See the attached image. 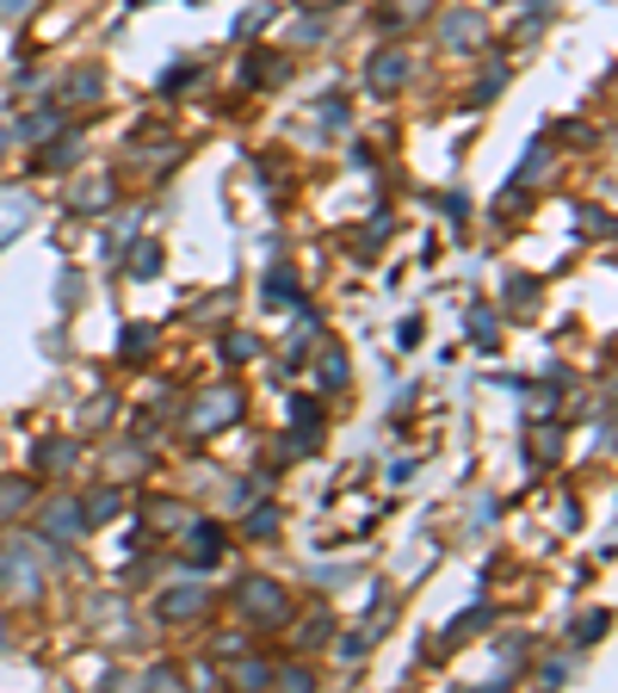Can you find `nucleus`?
Returning a JSON list of instances; mask_svg holds the SVG:
<instances>
[{
	"instance_id": "1",
	"label": "nucleus",
	"mask_w": 618,
	"mask_h": 693,
	"mask_svg": "<svg viewBox=\"0 0 618 693\" xmlns=\"http://www.w3.org/2000/svg\"><path fill=\"white\" fill-rule=\"evenodd\" d=\"M38 595H44V557H38V545L13 539V545L0 552V600H13V607H31Z\"/></svg>"
},
{
	"instance_id": "2",
	"label": "nucleus",
	"mask_w": 618,
	"mask_h": 693,
	"mask_svg": "<svg viewBox=\"0 0 618 693\" xmlns=\"http://www.w3.org/2000/svg\"><path fill=\"white\" fill-rule=\"evenodd\" d=\"M235 607H242L254 626H285V619H291V595H285L278 583H266V576L235 583Z\"/></svg>"
},
{
	"instance_id": "3",
	"label": "nucleus",
	"mask_w": 618,
	"mask_h": 693,
	"mask_svg": "<svg viewBox=\"0 0 618 693\" xmlns=\"http://www.w3.org/2000/svg\"><path fill=\"white\" fill-rule=\"evenodd\" d=\"M235 415H242V391H235V384H211V391H199V403H192L185 427L204 440V434H216V427H230Z\"/></svg>"
},
{
	"instance_id": "4",
	"label": "nucleus",
	"mask_w": 618,
	"mask_h": 693,
	"mask_svg": "<svg viewBox=\"0 0 618 693\" xmlns=\"http://www.w3.org/2000/svg\"><path fill=\"white\" fill-rule=\"evenodd\" d=\"M211 614V588H161V595H154V619H161V626H185V619H204Z\"/></svg>"
},
{
	"instance_id": "5",
	"label": "nucleus",
	"mask_w": 618,
	"mask_h": 693,
	"mask_svg": "<svg viewBox=\"0 0 618 693\" xmlns=\"http://www.w3.org/2000/svg\"><path fill=\"white\" fill-rule=\"evenodd\" d=\"M44 539H62V545L87 539V508H81V502H68V495H56V502L44 508Z\"/></svg>"
},
{
	"instance_id": "6",
	"label": "nucleus",
	"mask_w": 618,
	"mask_h": 693,
	"mask_svg": "<svg viewBox=\"0 0 618 693\" xmlns=\"http://www.w3.org/2000/svg\"><path fill=\"white\" fill-rule=\"evenodd\" d=\"M111 199H118V180H111V173H81L75 192H68V211L93 217V211H111Z\"/></svg>"
},
{
	"instance_id": "7",
	"label": "nucleus",
	"mask_w": 618,
	"mask_h": 693,
	"mask_svg": "<svg viewBox=\"0 0 618 693\" xmlns=\"http://www.w3.org/2000/svg\"><path fill=\"white\" fill-rule=\"evenodd\" d=\"M402 81H408V56H402L396 44L377 50V56L365 63V87H371V94H396Z\"/></svg>"
},
{
	"instance_id": "8",
	"label": "nucleus",
	"mask_w": 618,
	"mask_h": 693,
	"mask_svg": "<svg viewBox=\"0 0 618 693\" xmlns=\"http://www.w3.org/2000/svg\"><path fill=\"white\" fill-rule=\"evenodd\" d=\"M185 557L199 569H211L216 557H223V526H216V520H185Z\"/></svg>"
},
{
	"instance_id": "9",
	"label": "nucleus",
	"mask_w": 618,
	"mask_h": 693,
	"mask_svg": "<svg viewBox=\"0 0 618 693\" xmlns=\"http://www.w3.org/2000/svg\"><path fill=\"white\" fill-rule=\"evenodd\" d=\"M439 32H446L451 50H477L482 38H489V25H482V13H470V7H451V13L439 19Z\"/></svg>"
},
{
	"instance_id": "10",
	"label": "nucleus",
	"mask_w": 618,
	"mask_h": 693,
	"mask_svg": "<svg viewBox=\"0 0 618 693\" xmlns=\"http://www.w3.org/2000/svg\"><path fill=\"white\" fill-rule=\"evenodd\" d=\"M31 217H38V199H31V192H0V248H7Z\"/></svg>"
},
{
	"instance_id": "11",
	"label": "nucleus",
	"mask_w": 618,
	"mask_h": 693,
	"mask_svg": "<svg viewBox=\"0 0 618 693\" xmlns=\"http://www.w3.org/2000/svg\"><path fill=\"white\" fill-rule=\"evenodd\" d=\"M99 94H106V75H99L93 63H81V68L62 75V99H68V106H93Z\"/></svg>"
},
{
	"instance_id": "12",
	"label": "nucleus",
	"mask_w": 618,
	"mask_h": 693,
	"mask_svg": "<svg viewBox=\"0 0 618 693\" xmlns=\"http://www.w3.org/2000/svg\"><path fill=\"white\" fill-rule=\"evenodd\" d=\"M75 458H81L75 440H38L31 446V465H38V471H75Z\"/></svg>"
},
{
	"instance_id": "13",
	"label": "nucleus",
	"mask_w": 618,
	"mask_h": 693,
	"mask_svg": "<svg viewBox=\"0 0 618 693\" xmlns=\"http://www.w3.org/2000/svg\"><path fill=\"white\" fill-rule=\"evenodd\" d=\"M31 495H38V483H31V477H0V526L25 514Z\"/></svg>"
},
{
	"instance_id": "14",
	"label": "nucleus",
	"mask_w": 618,
	"mask_h": 693,
	"mask_svg": "<svg viewBox=\"0 0 618 693\" xmlns=\"http://www.w3.org/2000/svg\"><path fill=\"white\" fill-rule=\"evenodd\" d=\"M291 427H303V434H297V446H316V427H322V403H316V396H297L291 403Z\"/></svg>"
},
{
	"instance_id": "15",
	"label": "nucleus",
	"mask_w": 618,
	"mask_h": 693,
	"mask_svg": "<svg viewBox=\"0 0 618 693\" xmlns=\"http://www.w3.org/2000/svg\"><path fill=\"white\" fill-rule=\"evenodd\" d=\"M154 353V329H142V322H130V329H124V346H118V360L124 365H142Z\"/></svg>"
},
{
	"instance_id": "16",
	"label": "nucleus",
	"mask_w": 618,
	"mask_h": 693,
	"mask_svg": "<svg viewBox=\"0 0 618 693\" xmlns=\"http://www.w3.org/2000/svg\"><path fill=\"white\" fill-rule=\"evenodd\" d=\"M340 384H353V365H347L340 346H328L322 353V391H340Z\"/></svg>"
},
{
	"instance_id": "17",
	"label": "nucleus",
	"mask_w": 618,
	"mask_h": 693,
	"mask_svg": "<svg viewBox=\"0 0 618 693\" xmlns=\"http://www.w3.org/2000/svg\"><path fill=\"white\" fill-rule=\"evenodd\" d=\"M266 303H297V273H291V267H273V273H266Z\"/></svg>"
},
{
	"instance_id": "18",
	"label": "nucleus",
	"mask_w": 618,
	"mask_h": 693,
	"mask_svg": "<svg viewBox=\"0 0 618 693\" xmlns=\"http://www.w3.org/2000/svg\"><path fill=\"white\" fill-rule=\"evenodd\" d=\"M477 626H489V607H470V614L451 619V626H446V644H464V638H470Z\"/></svg>"
},
{
	"instance_id": "19",
	"label": "nucleus",
	"mask_w": 618,
	"mask_h": 693,
	"mask_svg": "<svg viewBox=\"0 0 618 693\" xmlns=\"http://www.w3.org/2000/svg\"><path fill=\"white\" fill-rule=\"evenodd\" d=\"M81 508H87V520H111V514L124 508V495H118V489H93V495H87Z\"/></svg>"
},
{
	"instance_id": "20",
	"label": "nucleus",
	"mask_w": 618,
	"mask_h": 693,
	"mask_svg": "<svg viewBox=\"0 0 618 693\" xmlns=\"http://www.w3.org/2000/svg\"><path fill=\"white\" fill-rule=\"evenodd\" d=\"M254 353H260V341H254V334H242V329H235V334H223V360H230V365L254 360Z\"/></svg>"
},
{
	"instance_id": "21",
	"label": "nucleus",
	"mask_w": 618,
	"mask_h": 693,
	"mask_svg": "<svg viewBox=\"0 0 618 693\" xmlns=\"http://www.w3.org/2000/svg\"><path fill=\"white\" fill-rule=\"evenodd\" d=\"M427 7H433V0H390L384 19H390V25H415V19L427 13Z\"/></svg>"
},
{
	"instance_id": "22",
	"label": "nucleus",
	"mask_w": 618,
	"mask_h": 693,
	"mask_svg": "<svg viewBox=\"0 0 618 693\" xmlns=\"http://www.w3.org/2000/svg\"><path fill=\"white\" fill-rule=\"evenodd\" d=\"M600 631H606V614H582V619H575V638H569V644L587 650L594 638H600Z\"/></svg>"
},
{
	"instance_id": "23",
	"label": "nucleus",
	"mask_w": 618,
	"mask_h": 693,
	"mask_svg": "<svg viewBox=\"0 0 618 693\" xmlns=\"http://www.w3.org/2000/svg\"><path fill=\"white\" fill-rule=\"evenodd\" d=\"M130 273H137V279H149V273H161V248H154V242H142V248L130 254Z\"/></svg>"
},
{
	"instance_id": "24",
	"label": "nucleus",
	"mask_w": 618,
	"mask_h": 693,
	"mask_svg": "<svg viewBox=\"0 0 618 693\" xmlns=\"http://www.w3.org/2000/svg\"><path fill=\"white\" fill-rule=\"evenodd\" d=\"M247 533H254V539H273L278 533V508H254V514H247Z\"/></svg>"
},
{
	"instance_id": "25",
	"label": "nucleus",
	"mask_w": 618,
	"mask_h": 693,
	"mask_svg": "<svg viewBox=\"0 0 618 693\" xmlns=\"http://www.w3.org/2000/svg\"><path fill=\"white\" fill-rule=\"evenodd\" d=\"M149 526H185V508L180 502H149Z\"/></svg>"
},
{
	"instance_id": "26",
	"label": "nucleus",
	"mask_w": 618,
	"mask_h": 693,
	"mask_svg": "<svg viewBox=\"0 0 618 693\" xmlns=\"http://www.w3.org/2000/svg\"><path fill=\"white\" fill-rule=\"evenodd\" d=\"M75 156H81V137H62L56 149H44V168H68Z\"/></svg>"
},
{
	"instance_id": "27",
	"label": "nucleus",
	"mask_w": 618,
	"mask_h": 693,
	"mask_svg": "<svg viewBox=\"0 0 618 693\" xmlns=\"http://www.w3.org/2000/svg\"><path fill=\"white\" fill-rule=\"evenodd\" d=\"M142 687H180V669H173V662H154V669H142Z\"/></svg>"
},
{
	"instance_id": "28",
	"label": "nucleus",
	"mask_w": 618,
	"mask_h": 693,
	"mask_svg": "<svg viewBox=\"0 0 618 693\" xmlns=\"http://www.w3.org/2000/svg\"><path fill=\"white\" fill-rule=\"evenodd\" d=\"M235 681H242V687H266L273 669H266V662H235Z\"/></svg>"
},
{
	"instance_id": "29",
	"label": "nucleus",
	"mask_w": 618,
	"mask_h": 693,
	"mask_svg": "<svg viewBox=\"0 0 618 693\" xmlns=\"http://www.w3.org/2000/svg\"><path fill=\"white\" fill-rule=\"evenodd\" d=\"M273 681H278V687H297V693L316 687V675H309V669H273Z\"/></svg>"
},
{
	"instance_id": "30",
	"label": "nucleus",
	"mask_w": 618,
	"mask_h": 693,
	"mask_svg": "<svg viewBox=\"0 0 618 693\" xmlns=\"http://www.w3.org/2000/svg\"><path fill=\"white\" fill-rule=\"evenodd\" d=\"M470 334H477V346H494V316L489 310H470Z\"/></svg>"
},
{
	"instance_id": "31",
	"label": "nucleus",
	"mask_w": 618,
	"mask_h": 693,
	"mask_svg": "<svg viewBox=\"0 0 618 693\" xmlns=\"http://www.w3.org/2000/svg\"><path fill=\"white\" fill-rule=\"evenodd\" d=\"M31 7H38V0H0V19H25Z\"/></svg>"
},
{
	"instance_id": "32",
	"label": "nucleus",
	"mask_w": 618,
	"mask_h": 693,
	"mask_svg": "<svg viewBox=\"0 0 618 693\" xmlns=\"http://www.w3.org/2000/svg\"><path fill=\"white\" fill-rule=\"evenodd\" d=\"M309 13H328V7H340V0H303Z\"/></svg>"
},
{
	"instance_id": "33",
	"label": "nucleus",
	"mask_w": 618,
	"mask_h": 693,
	"mask_svg": "<svg viewBox=\"0 0 618 693\" xmlns=\"http://www.w3.org/2000/svg\"><path fill=\"white\" fill-rule=\"evenodd\" d=\"M0 650H7V626H0Z\"/></svg>"
},
{
	"instance_id": "34",
	"label": "nucleus",
	"mask_w": 618,
	"mask_h": 693,
	"mask_svg": "<svg viewBox=\"0 0 618 693\" xmlns=\"http://www.w3.org/2000/svg\"><path fill=\"white\" fill-rule=\"evenodd\" d=\"M137 7H149V0H137Z\"/></svg>"
}]
</instances>
